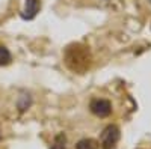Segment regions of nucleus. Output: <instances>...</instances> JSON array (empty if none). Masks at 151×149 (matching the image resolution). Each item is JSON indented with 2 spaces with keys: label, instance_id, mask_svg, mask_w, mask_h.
<instances>
[{
  "label": "nucleus",
  "instance_id": "nucleus-1",
  "mask_svg": "<svg viewBox=\"0 0 151 149\" xmlns=\"http://www.w3.org/2000/svg\"><path fill=\"white\" fill-rule=\"evenodd\" d=\"M91 53L86 45L82 44H71L67 47L65 54H64V62L73 72L83 74L89 69L91 66Z\"/></svg>",
  "mask_w": 151,
  "mask_h": 149
},
{
  "label": "nucleus",
  "instance_id": "nucleus-2",
  "mask_svg": "<svg viewBox=\"0 0 151 149\" xmlns=\"http://www.w3.org/2000/svg\"><path fill=\"white\" fill-rule=\"evenodd\" d=\"M119 128L116 125H107L101 133V148L103 149H115L119 142Z\"/></svg>",
  "mask_w": 151,
  "mask_h": 149
},
{
  "label": "nucleus",
  "instance_id": "nucleus-3",
  "mask_svg": "<svg viewBox=\"0 0 151 149\" xmlns=\"http://www.w3.org/2000/svg\"><path fill=\"white\" fill-rule=\"evenodd\" d=\"M89 108L98 118H107L112 113V104L104 98H94L89 104Z\"/></svg>",
  "mask_w": 151,
  "mask_h": 149
},
{
  "label": "nucleus",
  "instance_id": "nucleus-4",
  "mask_svg": "<svg viewBox=\"0 0 151 149\" xmlns=\"http://www.w3.org/2000/svg\"><path fill=\"white\" fill-rule=\"evenodd\" d=\"M40 0H26V3H24V9L21 12V17L24 20H33L38 14V11H40Z\"/></svg>",
  "mask_w": 151,
  "mask_h": 149
},
{
  "label": "nucleus",
  "instance_id": "nucleus-5",
  "mask_svg": "<svg viewBox=\"0 0 151 149\" xmlns=\"http://www.w3.org/2000/svg\"><path fill=\"white\" fill-rule=\"evenodd\" d=\"M76 149H98V142L94 139H82L77 142Z\"/></svg>",
  "mask_w": 151,
  "mask_h": 149
},
{
  "label": "nucleus",
  "instance_id": "nucleus-6",
  "mask_svg": "<svg viewBox=\"0 0 151 149\" xmlns=\"http://www.w3.org/2000/svg\"><path fill=\"white\" fill-rule=\"evenodd\" d=\"M12 62V56L11 51L5 47V45H0V66H6Z\"/></svg>",
  "mask_w": 151,
  "mask_h": 149
},
{
  "label": "nucleus",
  "instance_id": "nucleus-7",
  "mask_svg": "<svg viewBox=\"0 0 151 149\" xmlns=\"http://www.w3.org/2000/svg\"><path fill=\"white\" fill-rule=\"evenodd\" d=\"M65 143H67L65 135H64V134H58L56 137H55V140H53L52 149H67Z\"/></svg>",
  "mask_w": 151,
  "mask_h": 149
},
{
  "label": "nucleus",
  "instance_id": "nucleus-8",
  "mask_svg": "<svg viewBox=\"0 0 151 149\" xmlns=\"http://www.w3.org/2000/svg\"><path fill=\"white\" fill-rule=\"evenodd\" d=\"M32 104V98H30V95H21L20 96V99H18V107H20V110L23 111V110H26L29 106Z\"/></svg>",
  "mask_w": 151,
  "mask_h": 149
},
{
  "label": "nucleus",
  "instance_id": "nucleus-9",
  "mask_svg": "<svg viewBox=\"0 0 151 149\" xmlns=\"http://www.w3.org/2000/svg\"><path fill=\"white\" fill-rule=\"evenodd\" d=\"M148 2H150V3H151V0H148Z\"/></svg>",
  "mask_w": 151,
  "mask_h": 149
}]
</instances>
